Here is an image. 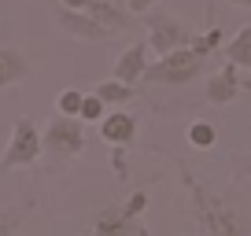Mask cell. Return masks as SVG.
<instances>
[{
  "mask_svg": "<svg viewBox=\"0 0 251 236\" xmlns=\"http://www.w3.org/2000/svg\"><path fill=\"white\" fill-rule=\"evenodd\" d=\"M226 59L236 63L240 71H251V26H240L236 37L226 45Z\"/></svg>",
  "mask_w": 251,
  "mask_h": 236,
  "instance_id": "12",
  "label": "cell"
},
{
  "mask_svg": "<svg viewBox=\"0 0 251 236\" xmlns=\"http://www.w3.org/2000/svg\"><path fill=\"white\" fill-rule=\"evenodd\" d=\"M81 122H103L107 118V103L100 100L96 93H85V103H81Z\"/></svg>",
  "mask_w": 251,
  "mask_h": 236,
  "instance_id": "16",
  "label": "cell"
},
{
  "mask_svg": "<svg viewBox=\"0 0 251 236\" xmlns=\"http://www.w3.org/2000/svg\"><path fill=\"white\" fill-rule=\"evenodd\" d=\"M214 141H218V133H214L211 122H192V126H188V144H192V148H211Z\"/></svg>",
  "mask_w": 251,
  "mask_h": 236,
  "instance_id": "14",
  "label": "cell"
},
{
  "mask_svg": "<svg viewBox=\"0 0 251 236\" xmlns=\"http://www.w3.org/2000/svg\"><path fill=\"white\" fill-rule=\"evenodd\" d=\"M41 137H45V148L59 151V155H78L85 148V126H81V118L59 115V111H55V118L48 122V129Z\"/></svg>",
  "mask_w": 251,
  "mask_h": 236,
  "instance_id": "5",
  "label": "cell"
},
{
  "mask_svg": "<svg viewBox=\"0 0 251 236\" xmlns=\"http://www.w3.org/2000/svg\"><path fill=\"white\" fill-rule=\"evenodd\" d=\"M96 96H100L103 103H129L133 100V85H126V81H118V78H107V81H100V85L93 89Z\"/></svg>",
  "mask_w": 251,
  "mask_h": 236,
  "instance_id": "13",
  "label": "cell"
},
{
  "mask_svg": "<svg viewBox=\"0 0 251 236\" xmlns=\"http://www.w3.org/2000/svg\"><path fill=\"white\" fill-rule=\"evenodd\" d=\"M203 63H207V55L188 45V48L166 52V55H159L155 63H148L141 81H151V85H188V81H196L203 74Z\"/></svg>",
  "mask_w": 251,
  "mask_h": 236,
  "instance_id": "1",
  "label": "cell"
},
{
  "mask_svg": "<svg viewBox=\"0 0 251 236\" xmlns=\"http://www.w3.org/2000/svg\"><path fill=\"white\" fill-rule=\"evenodd\" d=\"M100 137L107 144H129L137 137V118L126 111H107V118L100 122Z\"/></svg>",
  "mask_w": 251,
  "mask_h": 236,
  "instance_id": "10",
  "label": "cell"
},
{
  "mask_svg": "<svg viewBox=\"0 0 251 236\" xmlns=\"http://www.w3.org/2000/svg\"><path fill=\"white\" fill-rule=\"evenodd\" d=\"M236 93H240V67L236 63H226L218 74H211V78L203 81V96H207V103H214V107L233 103Z\"/></svg>",
  "mask_w": 251,
  "mask_h": 236,
  "instance_id": "7",
  "label": "cell"
},
{
  "mask_svg": "<svg viewBox=\"0 0 251 236\" xmlns=\"http://www.w3.org/2000/svg\"><path fill=\"white\" fill-rule=\"evenodd\" d=\"M236 173H251V155L240 159V166H236Z\"/></svg>",
  "mask_w": 251,
  "mask_h": 236,
  "instance_id": "20",
  "label": "cell"
},
{
  "mask_svg": "<svg viewBox=\"0 0 251 236\" xmlns=\"http://www.w3.org/2000/svg\"><path fill=\"white\" fill-rule=\"evenodd\" d=\"M155 4H159V0H126V8L133 11V15H148Z\"/></svg>",
  "mask_w": 251,
  "mask_h": 236,
  "instance_id": "18",
  "label": "cell"
},
{
  "mask_svg": "<svg viewBox=\"0 0 251 236\" xmlns=\"http://www.w3.org/2000/svg\"><path fill=\"white\" fill-rule=\"evenodd\" d=\"M229 4H236V8H251V0H229Z\"/></svg>",
  "mask_w": 251,
  "mask_h": 236,
  "instance_id": "22",
  "label": "cell"
},
{
  "mask_svg": "<svg viewBox=\"0 0 251 236\" xmlns=\"http://www.w3.org/2000/svg\"><path fill=\"white\" fill-rule=\"evenodd\" d=\"M148 52H151V45H144V41L129 45L122 55H118V63H115V78H118V81H126V85H137V81L144 78V71H148Z\"/></svg>",
  "mask_w": 251,
  "mask_h": 236,
  "instance_id": "8",
  "label": "cell"
},
{
  "mask_svg": "<svg viewBox=\"0 0 251 236\" xmlns=\"http://www.w3.org/2000/svg\"><path fill=\"white\" fill-rule=\"evenodd\" d=\"M0 236H15V221L0 214Z\"/></svg>",
  "mask_w": 251,
  "mask_h": 236,
  "instance_id": "19",
  "label": "cell"
},
{
  "mask_svg": "<svg viewBox=\"0 0 251 236\" xmlns=\"http://www.w3.org/2000/svg\"><path fill=\"white\" fill-rule=\"evenodd\" d=\"M115 4H126V0H115Z\"/></svg>",
  "mask_w": 251,
  "mask_h": 236,
  "instance_id": "23",
  "label": "cell"
},
{
  "mask_svg": "<svg viewBox=\"0 0 251 236\" xmlns=\"http://www.w3.org/2000/svg\"><path fill=\"white\" fill-rule=\"evenodd\" d=\"M85 11H93V15L100 19L111 33H115V30L122 33V30H129V26H133V11L126 8V4H115V0H93Z\"/></svg>",
  "mask_w": 251,
  "mask_h": 236,
  "instance_id": "11",
  "label": "cell"
},
{
  "mask_svg": "<svg viewBox=\"0 0 251 236\" xmlns=\"http://www.w3.org/2000/svg\"><path fill=\"white\" fill-rule=\"evenodd\" d=\"M207 26H214V0H207Z\"/></svg>",
  "mask_w": 251,
  "mask_h": 236,
  "instance_id": "21",
  "label": "cell"
},
{
  "mask_svg": "<svg viewBox=\"0 0 251 236\" xmlns=\"http://www.w3.org/2000/svg\"><path fill=\"white\" fill-rule=\"evenodd\" d=\"M192 48H200L203 55H211L214 48H222V30H218V26H211L203 37H192Z\"/></svg>",
  "mask_w": 251,
  "mask_h": 236,
  "instance_id": "17",
  "label": "cell"
},
{
  "mask_svg": "<svg viewBox=\"0 0 251 236\" xmlns=\"http://www.w3.org/2000/svg\"><path fill=\"white\" fill-rule=\"evenodd\" d=\"M81 103H85V93H78V89H63L59 100H55V111L59 115H81Z\"/></svg>",
  "mask_w": 251,
  "mask_h": 236,
  "instance_id": "15",
  "label": "cell"
},
{
  "mask_svg": "<svg viewBox=\"0 0 251 236\" xmlns=\"http://www.w3.org/2000/svg\"><path fill=\"white\" fill-rule=\"evenodd\" d=\"M248 89H251V85H248Z\"/></svg>",
  "mask_w": 251,
  "mask_h": 236,
  "instance_id": "24",
  "label": "cell"
},
{
  "mask_svg": "<svg viewBox=\"0 0 251 236\" xmlns=\"http://www.w3.org/2000/svg\"><path fill=\"white\" fill-rule=\"evenodd\" d=\"M23 78H30V59H26L19 48L0 45V89L19 85Z\"/></svg>",
  "mask_w": 251,
  "mask_h": 236,
  "instance_id": "9",
  "label": "cell"
},
{
  "mask_svg": "<svg viewBox=\"0 0 251 236\" xmlns=\"http://www.w3.org/2000/svg\"><path fill=\"white\" fill-rule=\"evenodd\" d=\"M144 23H148V33H151L148 45H151V52H155V55L188 48V45H192V37H196V33H188V26L181 23V19L166 15V11H148Z\"/></svg>",
  "mask_w": 251,
  "mask_h": 236,
  "instance_id": "4",
  "label": "cell"
},
{
  "mask_svg": "<svg viewBox=\"0 0 251 236\" xmlns=\"http://www.w3.org/2000/svg\"><path fill=\"white\" fill-rule=\"evenodd\" d=\"M181 173H185V181H188V192H192L196 218H200V225H203V233H207V236H244L236 214L229 211V207L222 203L214 192H207L200 181H192V177H188V170H181Z\"/></svg>",
  "mask_w": 251,
  "mask_h": 236,
  "instance_id": "2",
  "label": "cell"
},
{
  "mask_svg": "<svg viewBox=\"0 0 251 236\" xmlns=\"http://www.w3.org/2000/svg\"><path fill=\"white\" fill-rule=\"evenodd\" d=\"M45 148V137L37 133L30 118H15L11 122V141H8V151L0 155V170H19V166H33Z\"/></svg>",
  "mask_w": 251,
  "mask_h": 236,
  "instance_id": "3",
  "label": "cell"
},
{
  "mask_svg": "<svg viewBox=\"0 0 251 236\" xmlns=\"http://www.w3.org/2000/svg\"><path fill=\"white\" fill-rule=\"evenodd\" d=\"M55 26L78 41H107L111 37V30L93 11H78V8H67V4H55Z\"/></svg>",
  "mask_w": 251,
  "mask_h": 236,
  "instance_id": "6",
  "label": "cell"
}]
</instances>
